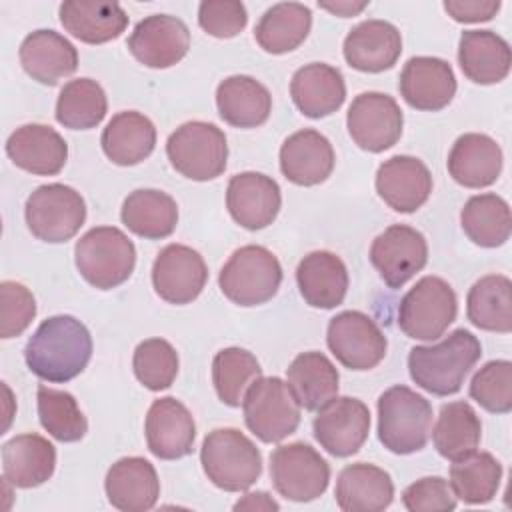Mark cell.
I'll use <instances>...</instances> for the list:
<instances>
[{
	"label": "cell",
	"mask_w": 512,
	"mask_h": 512,
	"mask_svg": "<svg viewBox=\"0 0 512 512\" xmlns=\"http://www.w3.org/2000/svg\"><path fill=\"white\" fill-rule=\"evenodd\" d=\"M38 418L42 428L60 442H78L88 432L86 416L76 398L66 390L38 386Z\"/></svg>",
	"instance_id": "45"
},
{
	"label": "cell",
	"mask_w": 512,
	"mask_h": 512,
	"mask_svg": "<svg viewBox=\"0 0 512 512\" xmlns=\"http://www.w3.org/2000/svg\"><path fill=\"white\" fill-rule=\"evenodd\" d=\"M432 430L430 402L408 386H392L378 398V440L394 454L420 452Z\"/></svg>",
	"instance_id": "4"
},
{
	"label": "cell",
	"mask_w": 512,
	"mask_h": 512,
	"mask_svg": "<svg viewBox=\"0 0 512 512\" xmlns=\"http://www.w3.org/2000/svg\"><path fill=\"white\" fill-rule=\"evenodd\" d=\"M270 478L286 500L312 502L326 492L330 466L310 444L290 442L270 454Z\"/></svg>",
	"instance_id": "11"
},
{
	"label": "cell",
	"mask_w": 512,
	"mask_h": 512,
	"mask_svg": "<svg viewBox=\"0 0 512 512\" xmlns=\"http://www.w3.org/2000/svg\"><path fill=\"white\" fill-rule=\"evenodd\" d=\"M296 282L308 306L330 310L344 302L350 280L340 256L328 250H314L300 260Z\"/></svg>",
	"instance_id": "30"
},
{
	"label": "cell",
	"mask_w": 512,
	"mask_h": 512,
	"mask_svg": "<svg viewBox=\"0 0 512 512\" xmlns=\"http://www.w3.org/2000/svg\"><path fill=\"white\" fill-rule=\"evenodd\" d=\"M178 364L174 346L164 338L142 340L132 356V368L138 382L152 392L172 386L178 374Z\"/></svg>",
	"instance_id": "46"
},
{
	"label": "cell",
	"mask_w": 512,
	"mask_h": 512,
	"mask_svg": "<svg viewBox=\"0 0 512 512\" xmlns=\"http://www.w3.org/2000/svg\"><path fill=\"white\" fill-rule=\"evenodd\" d=\"M108 112L104 88L92 78H76L62 86L56 100V120L70 130L96 128Z\"/></svg>",
	"instance_id": "42"
},
{
	"label": "cell",
	"mask_w": 512,
	"mask_h": 512,
	"mask_svg": "<svg viewBox=\"0 0 512 512\" xmlns=\"http://www.w3.org/2000/svg\"><path fill=\"white\" fill-rule=\"evenodd\" d=\"M280 504L264 490L244 494L236 504L234 510H278Z\"/></svg>",
	"instance_id": "52"
},
{
	"label": "cell",
	"mask_w": 512,
	"mask_h": 512,
	"mask_svg": "<svg viewBox=\"0 0 512 512\" xmlns=\"http://www.w3.org/2000/svg\"><path fill=\"white\" fill-rule=\"evenodd\" d=\"M458 62L474 84L502 82L512 64L508 42L492 30H464L458 42Z\"/></svg>",
	"instance_id": "33"
},
{
	"label": "cell",
	"mask_w": 512,
	"mask_h": 512,
	"mask_svg": "<svg viewBox=\"0 0 512 512\" xmlns=\"http://www.w3.org/2000/svg\"><path fill=\"white\" fill-rule=\"evenodd\" d=\"M374 184L378 196L392 210L410 214L430 198L432 174L420 158L398 154L378 166Z\"/></svg>",
	"instance_id": "21"
},
{
	"label": "cell",
	"mask_w": 512,
	"mask_h": 512,
	"mask_svg": "<svg viewBox=\"0 0 512 512\" xmlns=\"http://www.w3.org/2000/svg\"><path fill=\"white\" fill-rule=\"evenodd\" d=\"M370 262L384 284L402 288L428 262V242L422 232L406 224H392L370 246Z\"/></svg>",
	"instance_id": "14"
},
{
	"label": "cell",
	"mask_w": 512,
	"mask_h": 512,
	"mask_svg": "<svg viewBox=\"0 0 512 512\" xmlns=\"http://www.w3.org/2000/svg\"><path fill=\"white\" fill-rule=\"evenodd\" d=\"M312 12L300 2H278L270 6L254 28L258 46L268 54L296 50L310 34Z\"/></svg>",
	"instance_id": "38"
},
{
	"label": "cell",
	"mask_w": 512,
	"mask_h": 512,
	"mask_svg": "<svg viewBox=\"0 0 512 512\" xmlns=\"http://www.w3.org/2000/svg\"><path fill=\"white\" fill-rule=\"evenodd\" d=\"M166 156L182 176L196 182L214 180L226 170V134L212 122H184L168 136Z\"/></svg>",
	"instance_id": "7"
},
{
	"label": "cell",
	"mask_w": 512,
	"mask_h": 512,
	"mask_svg": "<svg viewBox=\"0 0 512 512\" xmlns=\"http://www.w3.org/2000/svg\"><path fill=\"white\" fill-rule=\"evenodd\" d=\"M334 498L344 512H382L394 500V482L380 466L348 464L336 478Z\"/></svg>",
	"instance_id": "29"
},
{
	"label": "cell",
	"mask_w": 512,
	"mask_h": 512,
	"mask_svg": "<svg viewBox=\"0 0 512 512\" xmlns=\"http://www.w3.org/2000/svg\"><path fill=\"white\" fill-rule=\"evenodd\" d=\"M120 218L122 224L136 236L160 240L176 230L178 204L162 190L138 188L126 196Z\"/></svg>",
	"instance_id": "37"
},
{
	"label": "cell",
	"mask_w": 512,
	"mask_h": 512,
	"mask_svg": "<svg viewBox=\"0 0 512 512\" xmlns=\"http://www.w3.org/2000/svg\"><path fill=\"white\" fill-rule=\"evenodd\" d=\"M326 344L344 368L358 372L378 366L388 348L380 326L360 310H344L330 318Z\"/></svg>",
	"instance_id": "12"
},
{
	"label": "cell",
	"mask_w": 512,
	"mask_h": 512,
	"mask_svg": "<svg viewBox=\"0 0 512 512\" xmlns=\"http://www.w3.org/2000/svg\"><path fill=\"white\" fill-rule=\"evenodd\" d=\"M316 442L332 456L356 454L370 434V410L352 396H336L322 406L312 422Z\"/></svg>",
	"instance_id": "15"
},
{
	"label": "cell",
	"mask_w": 512,
	"mask_h": 512,
	"mask_svg": "<svg viewBox=\"0 0 512 512\" xmlns=\"http://www.w3.org/2000/svg\"><path fill=\"white\" fill-rule=\"evenodd\" d=\"M290 96L304 116H330L346 100L344 76L338 68L324 62L306 64L294 72L290 80Z\"/></svg>",
	"instance_id": "31"
},
{
	"label": "cell",
	"mask_w": 512,
	"mask_h": 512,
	"mask_svg": "<svg viewBox=\"0 0 512 512\" xmlns=\"http://www.w3.org/2000/svg\"><path fill=\"white\" fill-rule=\"evenodd\" d=\"M58 12L64 30L86 44L116 40L128 26V14L118 2L66 0Z\"/></svg>",
	"instance_id": "32"
},
{
	"label": "cell",
	"mask_w": 512,
	"mask_h": 512,
	"mask_svg": "<svg viewBox=\"0 0 512 512\" xmlns=\"http://www.w3.org/2000/svg\"><path fill=\"white\" fill-rule=\"evenodd\" d=\"M108 160L118 166H134L146 160L156 146V128L148 116L124 110L110 118L100 138Z\"/></svg>",
	"instance_id": "35"
},
{
	"label": "cell",
	"mask_w": 512,
	"mask_h": 512,
	"mask_svg": "<svg viewBox=\"0 0 512 512\" xmlns=\"http://www.w3.org/2000/svg\"><path fill=\"white\" fill-rule=\"evenodd\" d=\"M206 280L204 258L186 244L164 246L152 264V286L168 304H190L200 296Z\"/></svg>",
	"instance_id": "16"
},
{
	"label": "cell",
	"mask_w": 512,
	"mask_h": 512,
	"mask_svg": "<svg viewBox=\"0 0 512 512\" xmlns=\"http://www.w3.org/2000/svg\"><path fill=\"white\" fill-rule=\"evenodd\" d=\"M26 226L42 242L60 244L76 236L86 220V202L72 186H38L24 206Z\"/></svg>",
	"instance_id": "10"
},
{
	"label": "cell",
	"mask_w": 512,
	"mask_h": 512,
	"mask_svg": "<svg viewBox=\"0 0 512 512\" xmlns=\"http://www.w3.org/2000/svg\"><path fill=\"white\" fill-rule=\"evenodd\" d=\"M318 6L328 10L330 14L340 16V18H350V16L360 14L368 6V2H346V0L344 2H318Z\"/></svg>",
	"instance_id": "53"
},
{
	"label": "cell",
	"mask_w": 512,
	"mask_h": 512,
	"mask_svg": "<svg viewBox=\"0 0 512 512\" xmlns=\"http://www.w3.org/2000/svg\"><path fill=\"white\" fill-rule=\"evenodd\" d=\"M74 262L80 276L90 286L112 290L132 276L136 248L120 228L96 226L76 242Z\"/></svg>",
	"instance_id": "5"
},
{
	"label": "cell",
	"mask_w": 512,
	"mask_h": 512,
	"mask_svg": "<svg viewBox=\"0 0 512 512\" xmlns=\"http://www.w3.org/2000/svg\"><path fill=\"white\" fill-rule=\"evenodd\" d=\"M402 504L410 512H450L456 508V496L444 478L426 476L402 492Z\"/></svg>",
	"instance_id": "50"
},
{
	"label": "cell",
	"mask_w": 512,
	"mask_h": 512,
	"mask_svg": "<svg viewBox=\"0 0 512 512\" xmlns=\"http://www.w3.org/2000/svg\"><path fill=\"white\" fill-rule=\"evenodd\" d=\"M198 24L214 38H234L246 28L248 12L238 0H204L198 6Z\"/></svg>",
	"instance_id": "49"
},
{
	"label": "cell",
	"mask_w": 512,
	"mask_h": 512,
	"mask_svg": "<svg viewBox=\"0 0 512 512\" xmlns=\"http://www.w3.org/2000/svg\"><path fill=\"white\" fill-rule=\"evenodd\" d=\"M500 0H446L444 10L448 16L462 24L488 22L500 10Z\"/></svg>",
	"instance_id": "51"
},
{
	"label": "cell",
	"mask_w": 512,
	"mask_h": 512,
	"mask_svg": "<svg viewBox=\"0 0 512 512\" xmlns=\"http://www.w3.org/2000/svg\"><path fill=\"white\" fill-rule=\"evenodd\" d=\"M334 148L314 128L290 134L280 148V170L296 186L322 184L334 170Z\"/></svg>",
	"instance_id": "24"
},
{
	"label": "cell",
	"mask_w": 512,
	"mask_h": 512,
	"mask_svg": "<svg viewBox=\"0 0 512 512\" xmlns=\"http://www.w3.org/2000/svg\"><path fill=\"white\" fill-rule=\"evenodd\" d=\"M464 234L482 248H498L506 244L512 232V216L508 202L494 194H476L466 200L460 212Z\"/></svg>",
	"instance_id": "41"
},
{
	"label": "cell",
	"mask_w": 512,
	"mask_h": 512,
	"mask_svg": "<svg viewBox=\"0 0 512 512\" xmlns=\"http://www.w3.org/2000/svg\"><path fill=\"white\" fill-rule=\"evenodd\" d=\"M286 382L300 408L318 412L338 396V370L332 360L316 350L298 354L286 368Z\"/></svg>",
	"instance_id": "36"
},
{
	"label": "cell",
	"mask_w": 512,
	"mask_h": 512,
	"mask_svg": "<svg viewBox=\"0 0 512 512\" xmlns=\"http://www.w3.org/2000/svg\"><path fill=\"white\" fill-rule=\"evenodd\" d=\"M92 358L88 328L68 314L46 318L28 338L24 360L32 374L62 384L76 378Z\"/></svg>",
	"instance_id": "1"
},
{
	"label": "cell",
	"mask_w": 512,
	"mask_h": 512,
	"mask_svg": "<svg viewBox=\"0 0 512 512\" xmlns=\"http://www.w3.org/2000/svg\"><path fill=\"white\" fill-rule=\"evenodd\" d=\"M242 412L248 430L266 444L282 442L300 424V404L278 376H260L246 390Z\"/></svg>",
	"instance_id": "9"
},
{
	"label": "cell",
	"mask_w": 512,
	"mask_h": 512,
	"mask_svg": "<svg viewBox=\"0 0 512 512\" xmlns=\"http://www.w3.org/2000/svg\"><path fill=\"white\" fill-rule=\"evenodd\" d=\"M502 480V464L490 452H472L450 466V488L464 504L490 502Z\"/></svg>",
	"instance_id": "43"
},
{
	"label": "cell",
	"mask_w": 512,
	"mask_h": 512,
	"mask_svg": "<svg viewBox=\"0 0 512 512\" xmlns=\"http://www.w3.org/2000/svg\"><path fill=\"white\" fill-rule=\"evenodd\" d=\"M148 450L160 460H178L192 452L196 422L190 410L174 396L158 398L150 404L146 422Z\"/></svg>",
	"instance_id": "19"
},
{
	"label": "cell",
	"mask_w": 512,
	"mask_h": 512,
	"mask_svg": "<svg viewBox=\"0 0 512 512\" xmlns=\"http://www.w3.org/2000/svg\"><path fill=\"white\" fill-rule=\"evenodd\" d=\"M200 464L208 480L224 492H244L262 474V454L236 428H216L206 434Z\"/></svg>",
	"instance_id": "3"
},
{
	"label": "cell",
	"mask_w": 512,
	"mask_h": 512,
	"mask_svg": "<svg viewBox=\"0 0 512 512\" xmlns=\"http://www.w3.org/2000/svg\"><path fill=\"white\" fill-rule=\"evenodd\" d=\"M216 106L226 124L234 128H256L268 120L272 112V96L256 78L236 74L218 84Z\"/></svg>",
	"instance_id": "34"
},
{
	"label": "cell",
	"mask_w": 512,
	"mask_h": 512,
	"mask_svg": "<svg viewBox=\"0 0 512 512\" xmlns=\"http://www.w3.org/2000/svg\"><path fill=\"white\" fill-rule=\"evenodd\" d=\"M126 46L140 64L170 68L188 54L190 30L172 14H152L134 26Z\"/></svg>",
	"instance_id": "17"
},
{
	"label": "cell",
	"mask_w": 512,
	"mask_h": 512,
	"mask_svg": "<svg viewBox=\"0 0 512 512\" xmlns=\"http://www.w3.org/2000/svg\"><path fill=\"white\" fill-rule=\"evenodd\" d=\"M458 298L440 276L420 278L400 300L398 326L414 340H438L456 320Z\"/></svg>",
	"instance_id": "8"
},
{
	"label": "cell",
	"mask_w": 512,
	"mask_h": 512,
	"mask_svg": "<svg viewBox=\"0 0 512 512\" xmlns=\"http://www.w3.org/2000/svg\"><path fill=\"white\" fill-rule=\"evenodd\" d=\"M500 144L488 134L468 132L456 138L448 154V172L464 188H486L502 172Z\"/></svg>",
	"instance_id": "27"
},
{
	"label": "cell",
	"mask_w": 512,
	"mask_h": 512,
	"mask_svg": "<svg viewBox=\"0 0 512 512\" xmlns=\"http://www.w3.org/2000/svg\"><path fill=\"white\" fill-rule=\"evenodd\" d=\"M56 448L44 436L26 432L2 446V476L14 488H36L52 478Z\"/></svg>",
	"instance_id": "28"
},
{
	"label": "cell",
	"mask_w": 512,
	"mask_h": 512,
	"mask_svg": "<svg viewBox=\"0 0 512 512\" xmlns=\"http://www.w3.org/2000/svg\"><path fill=\"white\" fill-rule=\"evenodd\" d=\"M480 356V340L470 330L456 328L438 344L414 346L408 354V372L422 390L434 396H450L462 388Z\"/></svg>",
	"instance_id": "2"
},
{
	"label": "cell",
	"mask_w": 512,
	"mask_h": 512,
	"mask_svg": "<svg viewBox=\"0 0 512 512\" xmlns=\"http://www.w3.org/2000/svg\"><path fill=\"white\" fill-rule=\"evenodd\" d=\"M344 60L358 72L378 74L390 70L402 54L400 30L386 20H364L344 38Z\"/></svg>",
	"instance_id": "22"
},
{
	"label": "cell",
	"mask_w": 512,
	"mask_h": 512,
	"mask_svg": "<svg viewBox=\"0 0 512 512\" xmlns=\"http://www.w3.org/2000/svg\"><path fill=\"white\" fill-rule=\"evenodd\" d=\"M108 502L122 512H146L156 506L160 480L156 468L142 456L116 460L104 480Z\"/></svg>",
	"instance_id": "25"
},
{
	"label": "cell",
	"mask_w": 512,
	"mask_h": 512,
	"mask_svg": "<svg viewBox=\"0 0 512 512\" xmlns=\"http://www.w3.org/2000/svg\"><path fill=\"white\" fill-rule=\"evenodd\" d=\"M282 206L280 186L260 172L234 174L226 188V208L236 224L246 230L270 226Z\"/></svg>",
	"instance_id": "18"
},
{
	"label": "cell",
	"mask_w": 512,
	"mask_h": 512,
	"mask_svg": "<svg viewBox=\"0 0 512 512\" xmlns=\"http://www.w3.org/2000/svg\"><path fill=\"white\" fill-rule=\"evenodd\" d=\"M0 336L4 340L20 336L36 316V300L32 292L14 280L0 284Z\"/></svg>",
	"instance_id": "48"
},
{
	"label": "cell",
	"mask_w": 512,
	"mask_h": 512,
	"mask_svg": "<svg viewBox=\"0 0 512 512\" xmlns=\"http://www.w3.org/2000/svg\"><path fill=\"white\" fill-rule=\"evenodd\" d=\"M282 284V266L264 246L248 244L232 252L222 266L218 286L238 306H258L272 300Z\"/></svg>",
	"instance_id": "6"
},
{
	"label": "cell",
	"mask_w": 512,
	"mask_h": 512,
	"mask_svg": "<svg viewBox=\"0 0 512 512\" xmlns=\"http://www.w3.org/2000/svg\"><path fill=\"white\" fill-rule=\"evenodd\" d=\"M470 398L492 414H508L512 410V362L490 360L470 382Z\"/></svg>",
	"instance_id": "47"
},
{
	"label": "cell",
	"mask_w": 512,
	"mask_h": 512,
	"mask_svg": "<svg viewBox=\"0 0 512 512\" xmlns=\"http://www.w3.org/2000/svg\"><path fill=\"white\" fill-rule=\"evenodd\" d=\"M430 432L438 454L450 462H456L476 452L482 436V424L476 410L468 402L456 400L442 404L436 426Z\"/></svg>",
	"instance_id": "40"
},
{
	"label": "cell",
	"mask_w": 512,
	"mask_h": 512,
	"mask_svg": "<svg viewBox=\"0 0 512 512\" xmlns=\"http://www.w3.org/2000/svg\"><path fill=\"white\" fill-rule=\"evenodd\" d=\"M400 96L416 110L438 112L446 108L456 94V76L452 66L436 56H412L400 72Z\"/></svg>",
	"instance_id": "20"
},
{
	"label": "cell",
	"mask_w": 512,
	"mask_h": 512,
	"mask_svg": "<svg viewBox=\"0 0 512 512\" xmlns=\"http://www.w3.org/2000/svg\"><path fill=\"white\" fill-rule=\"evenodd\" d=\"M24 72L46 86L58 84L78 68V52L74 44L58 34L56 30H34L30 32L18 50Z\"/></svg>",
	"instance_id": "26"
},
{
	"label": "cell",
	"mask_w": 512,
	"mask_h": 512,
	"mask_svg": "<svg viewBox=\"0 0 512 512\" xmlns=\"http://www.w3.org/2000/svg\"><path fill=\"white\" fill-rule=\"evenodd\" d=\"M262 376L260 362L244 348L230 346L216 352L212 360V384L220 398L230 408H238L246 390Z\"/></svg>",
	"instance_id": "44"
},
{
	"label": "cell",
	"mask_w": 512,
	"mask_h": 512,
	"mask_svg": "<svg viewBox=\"0 0 512 512\" xmlns=\"http://www.w3.org/2000/svg\"><path fill=\"white\" fill-rule=\"evenodd\" d=\"M6 154L20 170L36 176H54L68 160V144L52 126L32 122L8 136Z\"/></svg>",
	"instance_id": "23"
},
{
	"label": "cell",
	"mask_w": 512,
	"mask_h": 512,
	"mask_svg": "<svg viewBox=\"0 0 512 512\" xmlns=\"http://www.w3.org/2000/svg\"><path fill=\"white\" fill-rule=\"evenodd\" d=\"M468 320L488 332L512 330V282L504 274H488L472 284L466 296Z\"/></svg>",
	"instance_id": "39"
},
{
	"label": "cell",
	"mask_w": 512,
	"mask_h": 512,
	"mask_svg": "<svg viewBox=\"0 0 512 512\" xmlns=\"http://www.w3.org/2000/svg\"><path fill=\"white\" fill-rule=\"evenodd\" d=\"M346 126L358 148L378 154L400 140L404 114L392 96L384 92H362L346 112Z\"/></svg>",
	"instance_id": "13"
}]
</instances>
